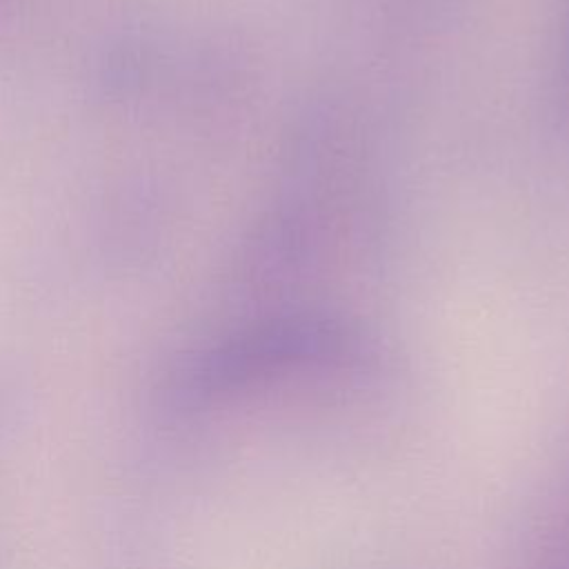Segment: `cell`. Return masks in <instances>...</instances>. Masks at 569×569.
Masks as SVG:
<instances>
[{
    "instance_id": "cell-1",
    "label": "cell",
    "mask_w": 569,
    "mask_h": 569,
    "mask_svg": "<svg viewBox=\"0 0 569 569\" xmlns=\"http://www.w3.org/2000/svg\"><path fill=\"white\" fill-rule=\"evenodd\" d=\"M345 325L320 313L260 320L213 347L196 369L202 391H231L340 362L351 351Z\"/></svg>"
},
{
    "instance_id": "cell-2",
    "label": "cell",
    "mask_w": 569,
    "mask_h": 569,
    "mask_svg": "<svg viewBox=\"0 0 569 569\" xmlns=\"http://www.w3.org/2000/svg\"><path fill=\"white\" fill-rule=\"evenodd\" d=\"M562 536H565V538H567V540H569V525H567V527H565V531H562Z\"/></svg>"
}]
</instances>
